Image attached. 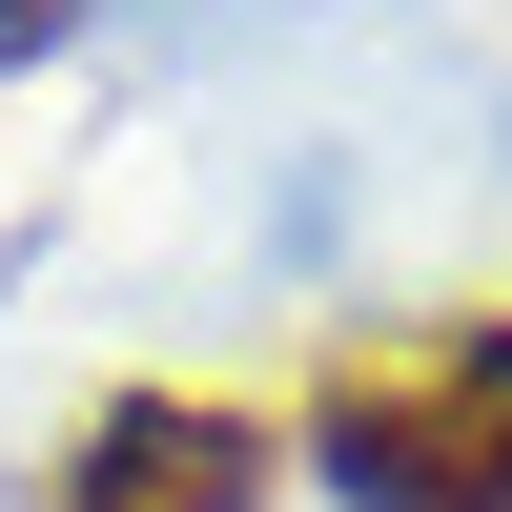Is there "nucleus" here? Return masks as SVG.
<instances>
[{
    "mask_svg": "<svg viewBox=\"0 0 512 512\" xmlns=\"http://www.w3.org/2000/svg\"><path fill=\"white\" fill-rule=\"evenodd\" d=\"M308 472L349 512H512V308H431L308 369Z\"/></svg>",
    "mask_w": 512,
    "mask_h": 512,
    "instance_id": "obj_1",
    "label": "nucleus"
},
{
    "mask_svg": "<svg viewBox=\"0 0 512 512\" xmlns=\"http://www.w3.org/2000/svg\"><path fill=\"white\" fill-rule=\"evenodd\" d=\"M41 512H267V431L205 410V390H123L103 431L62 451V492H41Z\"/></svg>",
    "mask_w": 512,
    "mask_h": 512,
    "instance_id": "obj_2",
    "label": "nucleus"
},
{
    "mask_svg": "<svg viewBox=\"0 0 512 512\" xmlns=\"http://www.w3.org/2000/svg\"><path fill=\"white\" fill-rule=\"evenodd\" d=\"M0 41H21V0H0Z\"/></svg>",
    "mask_w": 512,
    "mask_h": 512,
    "instance_id": "obj_3",
    "label": "nucleus"
}]
</instances>
